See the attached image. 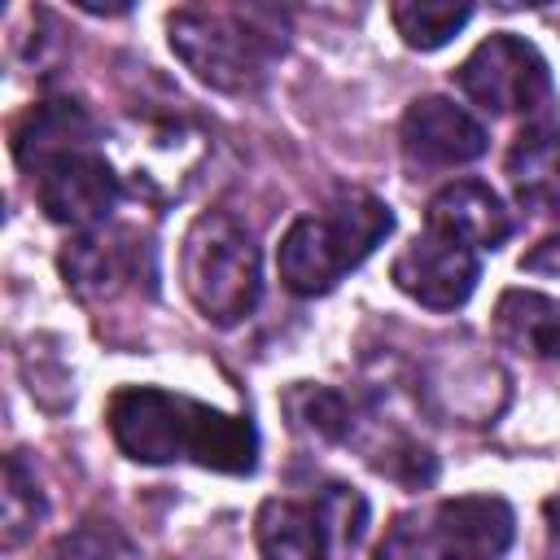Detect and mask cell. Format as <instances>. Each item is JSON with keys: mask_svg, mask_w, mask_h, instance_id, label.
I'll return each mask as SVG.
<instances>
[{"mask_svg": "<svg viewBox=\"0 0 560 560\" xmlns=\"http://www.w3.org/2000/svg\"><path fill=\"white\" fill-rule=\"evenodd\" d=\"M394 26L402 35L407 48H420V52H433L442 44H451L468 18H472V4H451V0H407V4H394Z\"/></svg>", "mask_w": 560, "mask_h": 560, "instance_id": "cell-16", "label": "cell"}, {"mask_svg": "<svg viewBox=\"0 0 560 560\" xmlns=\"http://www.w3.org/2000/svg\"><path fill=\"white\" fill-rule=\"evenodd\" d=\"M166 31L175 57L214 92H254L289 44L284 13L267 4H188Z\"/></svg>", "mask_w": 560, "mask_h": 560, "instance_id": "cell-2", "label": "cell"}, {"mask_svg": "<svg viewBox=\"0 0 560 560\" xmlns=\"http://www.w3.org/2000/svg\"><path fill=\"white\" fill-rule=\"evenodd\" d=\"M542 560H560V494L547 503V551Z\"/></svg>", "mask_w": 560, "mask_h": 560, "instance_id": "cell-20", "label": "cell"}, {"mask_svg": "<svg viewBox=\"0 0 560 560\" xmlns=\"http://www.w3.org/2000/svg\"><path fill=\"white\" fill-rule=\"evenodd\" d=\"M52 560H140V551L122 534V525H114L105 516H88L83 525L61 534Z\"/></svg>", "mask_w": 560, "mask_h": 560, "instance_id": "cell-18", "label": "cell"}, {"mask_svg": "<svg viewBox=\"0 0 560 560\" xmlns=\"http://www.w3.org/2000/svg\"><path fill=\"white\" fill-rule=\"evenodd\" d=\"M96 140V122L79 101H44L13 131V158L22 171H44L66 153H83Z\"/></svg>", "mask_w": 560, "mask_h": 560, "instance_id": "cell-12", "label": "cell"}, {"mask_svg": "<svg viewBox=\"0 0 560 560\" xmlns=\"http://www.w3.org/2000/svg\"><path fill=\"white\" fill-rule=\"evenodd\" d=\"M494 332L503 346L560 363V302L534 289H508L494 306Z\"/></svg>", "mask_w": 560, "mask_h": 560, "instance_id": "cell-13", "label": "cell"}, {"mask_svg": "<svg viewBox=\"0 0 560 560\" xmlns=\"http://www.w3.org/2000/svg\"><path fill=\"white\" fill-rule=\"evenodd\" d=\"M477 276H481L477 254L464 249V245H455V241H446V236H438V232L416 236L394 258V284L411 302H420L429 311H455V306H464L472 298V289H477Z\"/></svg>", "mask_w": 560, "mask_h": 560, "instance_id": "cell-9", "label": "cell"}, {"mask_svg": "<svg viewBox=\"0 0 560 560\" xmlns=\"http://www.w3.org/2000/svg\"><path fill=\"white\" fill-rule=\"evenodd\" d=\"M402 153L420 166H459L486 153V127L446 96H420L402 114Z\"/></svg>", "mask_w": 560, "mask_h": 560, "instance_id": "cell-10", "label": "cell"}, {"mask_svg": "<svg viewBox=\"0 0 560 560\" xmlns=\"http://www.w3.org/2000/svg\"><path fill=\"white\" fill-rule=\"evenodd\" d=\"M394 228V210L372 192H341L319 214H302L280 236V280L298 298H319L337 289L346 271H354Z\"/></svg>", "mask_w": 560, "mask_h": 560, "instance_id": "cell-3", "label": "cell"}, {"mask_svg": "<svg viewBox=\"0 0 560 560\" xmlns=\"http://www.w3.org/2000/svg\"><path fill=\"white\" fill-rule=\"evenodd\" d=\"M368 525V499L350 486H324L311 499H267L258 512L262 560H341Z\"/></svg>", "mask_w": 560, "mask_h": 560, "instance_id": "cell-6", "label": "cell"}, {"mask_svg": "<svg viewBox=\"0 0 560 560\" xmlns=\"http://www.w3.org/2000/svg\"><path fill=\"white\" fill-rule=\"evenodd\" d=\"M35 192L52 223L96 228L118 206V175L96 149H83V153H66L48 162L44 171H35Z\"/></svg>", "mask_w": 560, "mask_h": 560, "instance_id": "cell-8", "label": "cell"}, {"mask_svg": "<svg viewBox=\"0 0 560 560\" xmlns=\"http://www.w3.org/2000/svg\"><path fill=\"white\" fill-rule=\"evenodd\" d=\"M429 232L477 254V249H499L512 232V219L481 179H455L429 201Z\"/></svg>", "mask_w": 560, "mask_h": 560, "instance_id": "cell-11", "label": "cell"}, {"mask_svg": "<svg viewBox=\"0 0 560 560\" xmlns=\"http://www.w3.org/2000/svg\"><path fill=\"white\" fill-rule=\"evenodd\" d=\"M105 420L118 451L136 464L192 459L214 472H249L258 464V433L245 416H228L153 385L118 389Z\"/></svg>", "mask_w": 560, "mask_h": 560, "instance_id": "cell-1", "label": "cell"}, {"mask_svg": "<svg viewBox=\"0 0 560 560\" xmlns=\"http://www.w3.org/2000/svg\"><path fill=\"white\" fill-rule=\"evenodd\" d=\"M512 534L516 516L503 499L459 494L394 516L376 542V560H499Z\"/></svg>", "mask_w": 560, "mask_h": 560, "instance_id": "cell-4", "label": "cell"}, {"mask_svg": "<svg viewBox=\"0 0 560 560\" xmlns=\"http://www.w3.org/2000/svg\"><path fill=\"white\" fill-rule=\"evenodd\" d=\"M508 175L525 206H556L560 201V136L534 127L508 153Z\"/></svg>", "mask_w": 560, "mask_h": 560, "instance_id": "cell-14", "label": "cell"}, {"mask_svg": "<svg viewBox=\"0 0 560 560\" xmlns=\"http://www.w3.org/2000/svg\"><path fill=\"white\" fill-rule=\"evenodd\" d=\"M48 503H44V490L35 481V468L22 459V451H13L4 459V503H0V542L4 547H22L35 525L44 521Z\"/></svg>", "mask_w": 560, "mask_h": 560, "instance_id": "cell-15", "label": "cell"}, {"mask_svg": "<svg viewBox=\"0 0 560 560\" xmlns=\"http://www.w3.org/2000/svg\"><path fill=\"white\" fill-rule=\"evenodd\" d=\"M184 293L210 324H236L258 306L262 262L254 236L223 210H206L192 219L179 245Z\"/></svg>", "mask_w": 560, "mask_h": 560, "instance_id": "cell-5", "label": "cell"}, {"mask_svg": "<svg viewBox=\"0 0 560 560\" xmlns=\"http://www.w3.org/2000/svg\"><path fill=\"white\" fill-rule=\"evenodd\" d=\"M521 271H534V276H560V236L538 241V245L521 258Z\"/></svg>", "mask_w": 560, "mask_h": 560, "instance_id": "cell-19", "label": "cell"}, {"mask_svg": "<svg viewBox=\"0 0 560 560\" xmlns=\"http://www.w3.org/2000/svg\"><path fill=\"white\" fill-rule=\"evenodd\" d=\"M455 83L490 114H529L551 96V70L542 52L512 31L481 39L455 70Z\"/></svg>", "mask_w": 560, "mask_h": 560, "instance_id": "cell-7", "label": "cell"}, {"mask_svg": "<svg viewBox=\"0 0 560 560\" xmlns=\"http://www.w3.org/2000/svg\"><path fill=\"white\" fill-rule=\"evenodd\" d=\"M122 267H127V249L114 236H79L61 254V271L79 293H109L122 280Z\"/></svg>", "mask_w": 560, "mask_h": 560, "instance_id": "cell-17", "label": "cell"}]
</instances>
